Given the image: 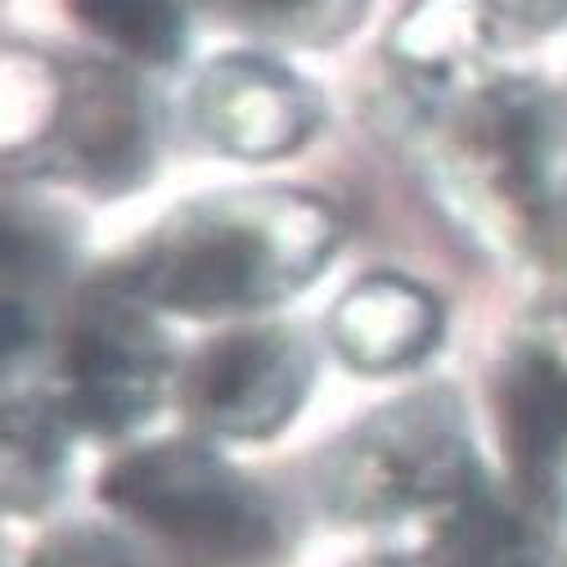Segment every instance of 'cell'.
<instances>
[{
	"instance_id": "obj_3",
	"label": "cell",
	"mask_w": 567,
	"mask_h": 567,
	"mask_svg": "<svg viewBox=\"0 0 567 567\" xmlns=\"http://www.w3.org/2000/svg\"><path fill=\"white\" fill-rule=\"evenodd\" d=\"M104 495L135 523L207 554H252L270 540L261 495L203 446L167 442L140 451L109 473Z\"/></svg>"
},
{
	"instance_id": "obj_11",
	"label": "cell",
	"mask_w": 567,
	"mask_h": 567,
	"mask_svg": "<svg viewBox=\"0 0 567 567\" xmlns=\"http://www.w3.org/2000/svg\"><path fill=\"white\" fill-rule=\"evenodd\" d=\"M86 28L140 59L181 54V10L172 0H73Z\"/></svg>"
},
{
	"instance_id": "obj_6",
	"label": "cell",
	"mask_w": 567,
	"mask_h": 567,
	"mask_svg": "<svg viewBox=\"0 0 567 567\" xmlns=\"http://www.w3.org/2000/svg\"><path fill=\"white\" fill-rule=\"evenodd\" d=\"M198 131L235 158H279L311 135L320 104L311 86L266 59H221L194 91Z\"/></svg>"
},
{
	"instance_id": "obj_2",
	"label": "cell",
	"mask_w": 567,
	"mask_h": 567,
	"mask_svg": "<svg viewBox=\"0 0 567 567\" xmlns=\"http://www.w3.org/2000/svg\"><path fill=\"white\" fill-rule=\"evenodd\" d=\"M320 495L338 518L357 523L473 495V455L455 396H410L365 419L320 468Z\"/></svg>"
},
{
	"instance_id": "obj_13",
	"label": "cell",
	"mask_w": 567,
	"mask_h": 567,
	"mask_svg": "<svg viewBox=\"0 0 567 567\" xmlns=\"http://www.w3.org/2000/svg\"><path fill=\"white\" fill-rule=\"evenodd\" d=\"M28 567H135V558L117 540L78 527V532L54 536L45 549H37V558Z\"/></svg>"
},
{
	"instance_id": "obj_10",
	"label": "cell",
	"mask_w": 567,
	"mask_h": 567,
	"mask_svg": "<svg viewBox=\"0 0 567 567\" xmlns=\"http://www.w3.org/2000/svg\"><path fill=\"white\" fill-rule=\"evenodd\" d=\"M423 567H523V540L505 509L486 505L482 495H464L429 545Z\"/></svg>"
},
{
	"instance_id": "obj_7",
	"label": "cell",
	"mask_w": 567,
	"mask_h": 567,
	"mask_svg": "<svg viewBox=\"0 0 567 567\" xmlns=\"http://www.w3.org/2000/svg\"><path fill=\"white\" fill-rule=\"evenodd\" d=\"M495 405L518 468L549 482L567 460V320H540L509 351Z\"/></svg>"
},
{
	"instance_id": "obj_15",
	"label": "cell",
	"mask_w": 567,
	"mask_h": 567,
	"mask_svg": "<svg viewBox=\"0 0 567 567\" xmlns=\"http://www.w3.org/2000/svg\"><path fill=\"white\" fill-rule=\"evenodd\" d=\"M217 6L230 14H248V19H279V14H293L302 0H217Z\"/></svg>"
},
{
	"instance_id": "obj_4",
	"label": "cell",
	"mask_w": 567,
	"mask_h": 567,
	"mask_svg": "<svg viewBox=\"0 0 567 567\" xmlns=\"http://www.w3.org/2000/svg\"><path fill=\"white\" fill-rule=\"evenodd\" d=\"M167 342L131 293L91 298L63 338V396L68 414L104 433L145 419L167 388Z\"/></svg>"
},
{
	"instance_id": "obj_5",
	"label": "cell",
	"mask_w": 567,
	"mask_h": 567,
	"mask_svg": "<svg viewBox=\"0 0 567 567\" xmlns=\"http://www.w3.org/2000/svg\"><path fill=\"white\" fill-rule=\"evenodd\" d=\"M311 379V357L289 329H244L212 342L185 379V405L221 437H270L284 429Z\"/></svg>"
},
{
	"instance_id": "obj_8",
	"label": "cell",
	"mask_w": 567,
	"mask_h": 567,
	"mask_svg": "<svg viewBox=\"0 0 567 567\" xmlns=\"http://www.w3.org/2000/svg\"><path fill=\"white\" fill-rule=\"evenodd\" d=\"M437 329H442L437 302L419 284L396 275H374L357 284L333 307V320H329L342 361L365 374H392L423 361L429 347L437 342Z\"/></svg>"
},
{
	"instance_id": "obj_1",
	"label": "cell",
	"mask_w": 567,
	"mask_h": 567,
	"mask_svg": "<svg viewBox=\"0 0 567 567\" xmlns=\"http://www.w3.org/2000/svg\"><path fill=\"white\" fill-rule=\"evenodd\" d=\"M333 235L329 207L302 194L194 203L131 257L117 289L189 316L270 307L324 266Z\"/></svg>"
},
{
	"instance_id": "obj_16",
	"label": "cell",
	"mask_w": 567,
	"mask_h": 567,
	"mask_svg": "<svg viewBox=\"0 0 567 567\" xmlns=\"http://www.w3.org/2000/svg\"><path fill=\"white\" fill-rule=\"evenodd\" d=\"M545 235H549V248H554L558 266L567 270V203H563V207H554L549 217H545Z\"/></svg>"
},
{
	"instance_id": "obj_12",
	"label": "cell",
	"mask_w": 567,
	"mask_h": 567,
	"mask_svg": "<svg viewBox=\"0 0 567 567\" xmlns=\"http://www.w3.org/2000/svg\"><path fill=\"white\" fill-rule=\"evenodd\" d=\"M482 135H491V154L501 158L509 189L532 194L540 185V150H545V122H540L536 95L527 91L491 95Z\"/></svg>"
},
{
	"instance_id": "obj_9",
	"label": "cell",
	"mask_w": 567,
	"mask_h": 567,
	"mask_svg": "<svg viewBox=\"0 0 567 567\" xmlns=\"http://www.w3.org/2000/svg\"><path fill=\"white\" fill-rule=\"evenodd\" d=\"M59 122L73 158L95 176H131L140 163V113L122 78L82 73L59 95Z\"/></svg>"
},
{
	"instance_id": "obj_14",
	"label": "cell",
	"mask_w": 567,
	"mask_h": 567,
	"mask_svg": "<svg viewBox=\"0 0 567 567\" xmlns=\"http://www.w3.org/2000/svg\"><path fill=\"white\" fill-rule=\"evenodd\" d=\"M501 10L523 28H554L567 19V0H501Z\"/></svg>"
}]
</instances>
